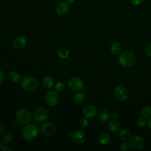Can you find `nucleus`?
Listing matches in <instances>:
<instances>
[{
    "label": "nucleus",
    "mask_w": 151,
    "mask_h": 151,
    "mask_svg": "<svg viewBox=\"0 0 151 151\" xmlns=\"http://www.w3.org/2000/svg\"><path fill=\"white\" fill-rule=\"evenodd\" d=\"M136 61L135 54L130 51L121 52L118 58L119 64L124 68H128L133 67Z\"/></svg>",
    "instance_id": "obj_1"
},
{
    "label": "nucleus",
    "mask_w": 151,
    "mask_h": 151,
    "mask_svg": "<svg viewBox=\"0 0 151 151\" xmlns=\"http://www.w3.org/2000/svg\"><path fill=\"white\" fill-rule=\"evenodd\" d=\"M39 127L35 124H29L25 126L22 130V137L27 141L33 140L39 134Z\"/></svg>",
    "instance_id": "obj_2"
},
{
    "label": "nucleus",
    "mask_w": 151,
    "mask_h": 151,
    "mask_svg": "<svg viewBox=\"0 0 151 151\" xmlns=\"http://www.w3.org/2000/svg\"><path fill=\"white\" fill-rule=\"evenodd\" d=\"M16 119L17 122L21 124H27L29 123L32 118V114L28 109L21 108L16 113Z\"/></svg>",
    "instance_id": "obj_3"
},
{
    "label": "nucleus",
    "mask_w": 151,
    "mask_h": 151,
    "mask_svg": "<svg viewBox=\"0 0 151 151\" xmlns=\"http://www.w3.org/2000/svg\"><path fill=\"white\" fill-rule=\"evenodd\" d=\"M22 88L27 91H32L36 90L38 86V82L37 79L32 77H26L21 80Z\"/></svg>",
    "instance_id": "obj_4"
},
{
    "label": "nucleus",
    "mask_w": 151,
    "mask_h": 151,
    "mask_svg": "<svg viewBox=\"0 0 151 151\" xmlns=\"http://www.w3.org/2000/svg\"><path fill=\"white\" fill-rule=\"evenodd\" d=\"M49 116L48 110L44 107H38L34 111L33 118L38 123L45 122Z\"/></svg>",
    "instance_id": "obj_5"
},
{
    "label": "nucleus",
    "mask_w": 151,
    "mask_h": 151,
    "mask_svg": "<svg viewBox=\"0 0 151 151\" xmlns=\"http://www.w3.org/2000/svg\"><path fill=\"white\" fill-rule=\"evenodd\" d=\"M129 145L134 150H140L143 149L145 145V140L139 135H134L129 139Z\"/></svg>",
    "instance_id": "obj_6"
},
{
    "label": "nucleus",
    "mask_w": 151,
    "mask_h": 151,
    "mask_svg": "<svg viewBox=\"0 0 151 151\" xmlns=\"http://www.w3.org/2000/svg\"><path fill=\"white\" fill-rule=\"evenodd\" d=\"M68 87L73 91H80L83 88L84 83L83 80L77 77H73L71 78L68 81Z\"/></svg>",
    "instance_id": "obj_7"
},
{
    "label": "nucleus",
    "mask_w": 151,
    "mask_h": 151,
    "mask_svg": "<svg viewBox=\"0 0 151 151\" xmlns=\"http://www.w3.org/2000/svg\"><path fill=\"white\" fill-rule=\"evenodd\" d=\"M114 94L116 98L120 101H125L127 99L129 93L127 88L123 86H117L114 90Z\"/></svg>",
    "instance_id": "obj_8"
},
{
    "label": "nucleus",
    "mask_w": 151,
    "mask_h": 151,
    "mask_svg": "<svg viewBox=\"0 0 151 151\" xmlns=\"http://www.w3.org/2000/svg\"><path fill=\"white\" fill-rule=\"evenodd\" d=\"M45 101L50 106H54L59 101V96L56 91L50 90L45 96Z\"/></svg>",
    "instance_id": "obj_9"
},
{
    "label": "nucleus",
    "mask_w": 151,
    "mask_h": 151,
    "mask_svg": "<svg viewBox=\"0 0 151 151\" xmlns=\"http://www.w3.org/2000/svg\"><path fill=\"white\" fill-rule=\"evenodd\" d=\"M41 132L45 137H51L56 132V127L51 122L44 123L41 127Z\"/></svg>",
    "instance_id": "obj_10"
},
{
    "label": "nucleus",
    "mask_w": 151,
    "mask_h": 151,
    "mask_svg": "<svg viewBox=\"0 0 151 151\" xmlns=\"http://www.w3.org/2000/svg\"><path fill=\"white\" fill-rule=\"evenodd\" d=\"M72 141L77 145H81L85 142L86 140V134L81 130H77L73 133L71 136Z\"/></svg>",
    "instance_id": "obj_11"
},
{
    "label": "nucleus",
    "mask_w": 151,
    "mask_h": 151,
    "mask_svg": "<svg viewBox=\"0 0 151 151\" xmlns=\"http://www.w3.org/2000/svg\"><path fill=\"white\" fill-rule=\"evenodd\" d=\"M69 9L70 5L67 2L61 1L58 2L55 6V12L60 16H63L67 14Z\"/></svg>",
    "instance_id": "obj_12"
},
{
    "label": "nucleus",
    "mask_w": 151,
    "mask_h": 151,
    "mask_svg": "<svg viewBox=\"0 0 151 151\" xmlns=\"http://www.w3.org/2000/svg\"><path fill=\"white\" fill-rule=\"evenodd\" d=\"M83 113L85 117L90 119L96 116L97 114V109L94 105L88 104L83 107Z\"/></svg>",
    "instance_id": "obj_13"
},
{
    "label": "nucleus",
    "mask_w": 151,
    "mask_h": 151,
    "mask_svg": "<svg viewBox=\"0 0 151 151\" xmlns=\"http://www.w3.org/2000/svg\"><path fill=\"white\" fill-rule=\"evenodd\" d=\"M98 142L102 145H108L111 141V136L110 134L106 132H101L99 133L97 137Z\"/></svg>",
    "instance_id": "obj_14"
},
{
    "label": "nucleus",
    "mask_w": 151,
    "mask_h": 151,
    "mask_svg": "<svg viewBox=\"0 0 151 151\" xmlns=\"http://www.w3.org/2000/svg\"><path fill=\"white\" fill-rule=\"evenodd\" d=\"M110 114L109 111L105 109H101L97 114V118L99 121L101 123H106L110 119Z\"/></svg>",
    "instance_id": "obj_15"
},
{
    "label": "nucleus",
    "mask_w": 151,
    "mask_h": 151,
    "mask_svg": "<svg viewBox=\"0 0 151 151\" xmlns=\"http://www.w3.org/2000/svg\"><path fill=\"white\" fill-rule=\"evenodd\" d=\"M27 44V39L23 36H19L17 37L13 42L14 47L17 49H21L24 48Z\"/></svg>",
    "instance_id": "obj_16"
},
{
    "label": "nucleus",
    "mask_w": 151,
    "mask_h": 151,
    "mask_svg": "<svg viewBox=\"0 0 151 151\" xmlns=\"http://www.w3.org/2000/svg\"><path fill=\"white\" fill-rule=\"evenodd\" d=\"M42 85L46 89H51L54 87V80L51 77L49 76H45L42 80Z\"/></svg>",
    "instance_id": "obj_17"
},
{
    "label": "nucleus",
    "mask_w": 151,
    "mask_h": 151,
    "mask_svg": "<svg viewBox=\"0 0 151 151\" xmlns=\"http://www.w3.org/2000/svg\"><path fill=\"white\" fill-rule=\"evenodd\" d=\"M111 52L114 55H119L122 51V45L117 42H113L110 47Z\"/></svg>",
    "instance_id": "obj_18"
},
{
    "label": "nucleus",
    "mask_w": 151,
    "mask_h": 151,
    "mask_svg": "<svg viewBox=\"0 0 151 151\" xmlns=\"http://www.w3.org/2000/svg\"><path fill=\"white\" fill-rule=\"evenodd\" d=\"M120 128V124L116 120L110 121L109 123V129L113 133H117L119 131Z\"/></svg>",
    "instance_id": "obj_19"
},
{
    "label": "nucleus",
    "mask_w": 151,
    "mask_h": 151,
    "mask_svg": "<svg viewBox=\"0 0 151 151\" xmlns=\"http://www.w3.org/2000/svg\"><path fill=\"white\" fill-rule=\"evenodd\" d=\"M8 79L13 83H18L21 80V76L18 73L15 71H11L8 73Z\"/></svg>",
    "instance_id": "obj_20"
},
{
    "label": "nucleus",
    "mask_w": 151,
    "mask_h": 151,
    "mask_svg": "<svg viewBox=\"0 0 151 151\" xmlns=\"http://www.w3.org/2000/svg\"><path fill=\"white\" fill-rule=\"evenodd\" d=\"M119 137L122 141H127L130 138V133L127 129H122L119 133Z\"/></svg>",
    "instance_id": "obj_21"
},
{
    "label": "nucleus",
    "mask_w": 151,
    "mask_h": 151,
    "mask_svg": "<svg viewBox=\"0 0 151 151\" xmlns=\"http://www.w3.org/2000/svg\"><path fill=\"white\" fill-rule=\"evenodd\" d=\"M58 55L61 58H66L68 57L69 52L67 48L64 46H61L58 48L57 51Z\"/></svg>",
    "instance_id": "obj_22"
},
{
    "label": "nucleus",
    "mask_w": 151,
    "mask_h": 151,
    "mask_svg": "<svg viewBox=\"0 0 151 151\" xmlns=\"http://www.w3.org/2000/svg\"><path fill=\"white\" fill-rule=\"evenodd\" d=\"M12 140H13V134H12V133L9 132L5 133L2 137V143L6 145L10 143Z\"/></svg>",
    "instance_id": "obj_23"
},
{
    "label": "nucleus",
    "mask_w": 151,
    "mask_h": 151,
    "mask_svg": "<svg viewBox=\"0 0 151 151\" xmlns=\"http://www.w3.org/2000/svg\"><path fill=\"white\" fill-rule=\"evenodd\" d=\"M84 97H85V96L84 93L80 91L74 94V96H73V100L75 103L80 104L83 101Z\"/></svg>",
    "instance_id": "obj_24"
},
{
    "label": "nucleus",
    "mask_w": 151,
    "mask_h": 151,
    "mask_svg": "<svg viewBox=\"0 0 151 151\" xmlns=\"http://www.w3.org/2000/svg\"><path fill=\"white\" fill-rule=\"evenodd\" d=\"M141 114L143 117L145 118H149L151 116V107L146 106L143 107L141 111Z\"/></svg>",
    "instance_id": "obj_25"
},
{
    "label": "nucleus",
    "mask_w": 151,
    "mask_h": 151,
    "mask_svg": "<svg viewBox=\"0 0 151 151\" xmlns=\"http://www.w3.org/2000/svg\"><path fill=\"white\" fill-rule=\"evenodd\" d=\"M65 88V84L63 82L59 81L54 86V90L57 92H61Z\"/></svg>",
    "instance_id": "obj_26"
},
{
    "label": "nucleus",
    "mask_w": 151,
    "mask_h": 151,
    "mask_svg": "<svg viewBox=\"0 0 151 151\" xmlns=\"http://www.w3.org/2000/svg\"><path fill=\"white\" fill-rule=\"evenodd\" d=\"M147 124V121L145 117H139L136 121V124L139 127H143Z\"/></svg>",
    "instance_id": "obj_27"
},
{
    "label": "nucleus",
    "mask_w": 151,
    "mask_h": 151,
    "mask_svg": "<svg viewBox=\"0 0 151 151\" xmlns=\"http://www.w3.org/2000/svg\"><path fill=\"white\" fill-rule=\"evenodd\" d=\"M88 123H89V120H88V118L86 117L81 118L79 121V124H80V126L82 127H87L88 126Z\"/></svg>",
    "instance_id": "obj_28"
},
{
    "label": "nucleus",
    "mask_w": 151,
    "mask_h": 151,
    "mask_svg": "<svg viewBox=\"0 0 151 151\" xmlns=\"http://www.w3.org/2000/svg\"><path fill=\"white\" fill-rule=\"evenodd\" d=\"M130 147L129 143H127L126 141H123L120 145H119V149L122 151H125L129 149Z\"/></svg>",
    "instance_id": "obj_29"
},
{
    "label": "nucleus",
    "mask_w": 151,
    "mask_h": 151,
    "mask_svg": "<svg viewBox=\"0 0 151 151\" xmlns=\"http://www.w3.org/2000/svg\"><path fill=\"white\" fill-rule=\"evenodd\" d=\"M145 0H130V3L133 6H139L144 2Z\"/></svg>",
    "instance_id": "obj_30"
},
{
    "label": "nucleus",
    "mask_w": 151,
    "mask_h": 151,
    "mask_svg": "<svg viewBox=\"0 0 151 151\" xmlns=\"http://www.w3.org/2000/svg\"><path fill=\"white\" fill-rule=\"evenodd\" d=\"M145 53L146 54L151 57V43L149 44L145 48Z\"/></svg>",
    "instance_id": "obj_31"
},
{
    "label": "nucleus",
    "mask_w": 151,
    "mask_h": 151,
    "mask_svg": "<svg viewBox=\"0 0 151 151\" xmlns=\"http://www.w3.org/2000/svg\"><path fill=\"white\" fill-rule=\"evenodd\" d=\"M110 119H111L112 120H116L119 117V114L116 112H113L112 113L110 114Z\"/></svg>",
    "instance_id": "obj_32"
},
{
    "label": "nucleus",
    "mask_w": 151,
    "mask_h": 151,
    "mask_svg": "<svg viewBox=\"0 0 151 151\" xmlns=\"http://www.w3.org/2000/svg\"><path fill=\"white\" fill-rule=\"evenodd\" d=\"M1 150H4V151H5V150L8 151V150H12V147H11L8 145H4V146H2L1 148Z\"/></svg>",
    "instance_id": "obj_33"
},
{
    "label": "nucleus",
    "mask_w": 151,
    "mask_h": 151,
    "mask_svg": "<svg viewBox=\"0 0 151 151\" xmlns=\"http://www.w3.org/2000/svg\"><path fill=\"white\" fill-rule=\"evenodd\" d=\"M4 130H5V126H4V124L0 122V136L4 133Z\"/></svg>",
    "instance_id": "obj_34"
},
{
    "label": "nucleus",
    "mask_w": 151,
    "mask_h": 151,
    "mask_svg": "<svg viewBox=\"0 0 151 151\" xmlns=\"http://www.w3.org/2000/svg\"><path fill=\"white\" fill-rule=\"evenodd\" d=\"M4 78V73L2 72V71L1 70H0V83L3 81Z\"/></svg>",
    "instance_id": "obj_35"
},
{
    "label": "nucleus",
    "mask_w": 151,
    "mask_h": 151,
    "mask_svg": "<svg viewBox=\"0 0 151 151\" xmlns=\"http://www.w3.org/2000/svg\"><path fill=\"white\" fill-rule=\"evenodd\" d=\"M147 124L148 125V127H149L150 129H151V116L149 117L147 121Z\"/></svg>",
    "instance_id": "obj_36"
},
{
    "label": "nucleus",
    "mask_w": 151,
    "mask_h": 151,
    "mask_svg": "<svg viewBox=\"0 0 151 151\" xmlns=\"http://www.w3.org/2000/svg\"><path fill=\"white\" fill-rule=\"evenodd\" d=\"M76 0H66V2L69 4V5H72L75 2Z\"/></svg>",
    "instance_id": "obj_37"
},
{
    "label": "nucleus",
    "mask_w": 151,
    "mask_h": 151,
    "mask_svg": "<svg viewBox=\"0 0 151 151\" xmlns=\"http://www.w3.org/2000/svg\"><path fill=\"white\" fill-rule=\"evenodd\" d=\"M1 147H2V142L0 141V149H1Z\"/></svg>",
    "instance_id": "obj_38"
}]
</instances>
